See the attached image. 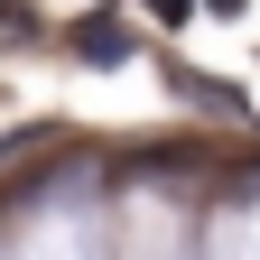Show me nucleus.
Listing matches in <instances>:
<instances>
[{
  "instance_id": "nucleus-1",
  "label": "nucleus",
  "mask_w": 260,
  "mask_h": 260,
  "mask_svg": "<svg viewBox=\"0 0 260 260\" xmlns=\"http://www.w3.org/2000/svg\"><path fill=\"white\" fill-rule=\"evenodd\" d=\"M75 56H84V65H130V56H140V38H130L112 10H93V19H75Z\"/></svg>"
},
{
  "instance_id": "nucleus-2",
  "label": "nucleus",
  "mask_w": 260,
  "mask_h": 260,
  "mask_svg": "<svg viewBox=\"0 0 260 260\" xmlns=\"http://www.w3.org/2000/svg\"><path fill=\"white\" fill-rule=\"evenodd\" d=\"M149 10H158V19H177V28H186V10H205V0H149Z\"/></svg>"
},
{
  "instance_id": "nucleus-3",
  "label": "nucleus",
  "mask_w": 260,
  "mask_h": 260,
  "mask_svg": "<svg viewBox=\"0 0 260 260\" xmlns=\"http://www.w3.org/2000/svg\"><path fill=\"white\" fill-rule=\"evenodd\" d=\"M0 19H10V10H0Z\"/></svg>"
}]
</instances>
